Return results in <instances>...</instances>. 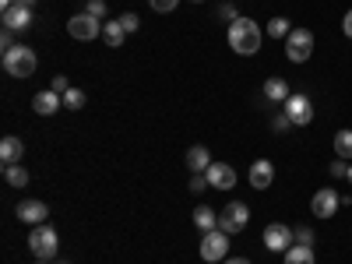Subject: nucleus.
<instances>
[{
	"label": "nucleus",
	"instance_id": "nucleus-1",
	"mask_svg": "<svg viewBox=\"0 0 352 264\" xmlns=\"http://www.w3.org/2000/svg\"><path fill=\"white\" fill-rule=\"evenodd\" d=\"M229 46L232 53H240V56H254L261 50V28L254 18H236V21H229Z\"/></svg>",
	"mask_w": 352,
	"mask_h": 264
},
{
	"label": "nucleus",
	"instance_id": "nucleus-2",
	"mask_svg": "<svg viewBox=\"0 0 352 264\" xmlns=\"http://www.w3.org/2000/svg\"><path fill=\"white\" fill-rule=\"evenodd\" d=\"M36 67H39V60H36V50H28V46H11V50H4V71L11 74V78H32L36 74Z\"/></svg>",
	"mask_w": 352,
	"mask_h": 264
},
{
	"label": "nucleus",
	"instance_id": "nucleus-3",
	"mask_svg": "<svg viewBox=\"0 0 352 264\" xmlns=\"http://www.w3.org/2000/svg\"><path fill=\"white\" fill-rule=\"evenodd\" d=\"M56 247H60V236H56L53 226H32V232H28V250L36 254V261H53L56 257Z\"/></svg>",
	"mask_w": 352,
	"mask_h": 264
},
{
	"label": "nucleus",
	"instance_id": "nucleus-4",
	"mask_svg": "<svg viewBox=\"0 0 352 264\" xmlns=\"http://www.w3.org/2000/svg\"><path fill=\"white\" fill-rule=\"evenodd\" d=\"M247 222H250V208H247L243 201H229L226 208L219 212V229H222V232H229V236L243 232V229H247Z\"/></svg>",
	"mask_w": 352,
	"mask_h": 264
},
{
	"label": "nucleus",
	"instance_id": "nucleus-5",
	"mask_svg": "<svg viewBox=\"0 0 352 264\" xmlns=\"http://www.w3.org/2000/svg\"><path fill=\"white\" fill-rule=\"evenodd\" d=\"M310 53H314V32L310 28H292L285 39V56L292 64H303V60H310Z\"/></svg>",
	"mask_w": 352,
	"mask_h": 264
},
{
	"label": "nucleus",
	"instance_id": "nucleus-6",
	"mask_svg": "<svg viewBox=\"0 0 352 264\" xmlns=\"http://www.w3.org/2000/svg\"><path fill=\"white\" fill-rule=\"evenodd\" d=\"M67 32H71V39L92 43V39H99V36H102V21H99L96 14L81 11V14H74V18L67 21Z\"/></svg>",
	"mask_w": 352,
	"mask_h": 264
},
{
	"label": "nucleus",
	"instance_id": "nucleus-7",
	"mask_svg": "<svg viewBox=\"0 0 352 264\" xmlns=\"http://www.w3.org/2000/svg\"><path fill=\"white\" fill-rule=\"evenodd\" d=\"M201 257L208 261V264L226 261L229 257V232H222V229L204 232V236H201Z\"/></svg>",
	"mask_w": 352,
	"mask_h": 264
},
{
	"label": "nucleus",
	"instance_id": "nucleus-8",
	"mask_svg": "<svg viewBox=\"0 0 352 264\" xmlns=\"http://www.w3.org/2000/svg\"><path fill=\"white\" fill-rule=\"evenodd\" d=\"M292 243H296V232H292L289 226H282V222H272L268 229H264V247H268V250H275V254H285Z\"/></svg>",
	"mask_w": 352,
	"mask_h": 264
},
{
	"label": "nucleus",
	"instance_id": "nucleus-9",
	"mask_svg": "<svg viewBox=\"0 0 352 264\" xmlns=\"http://www.w3.org/2000/svg\"><path fill=\"white\" fill-rule=\"evenodd\" d=\"M342 208V197L331 190V187H324V190H317L314 194V201H310V212L317 215V219H335V212Z\"/></svg>",
	"mask_w": 352,
	"mask_h": 264
},
{
	"label": "nucleus",
	"instance_id": "nucleus-10",
	"mask_svg": "<svg viewBox=\"0 0 352 264\" xmlns=\"http://www.w3.org/2000/svg\"><path fill=\"white\" fill-rule=\"evenodd\" d=\"M285 113H289V120L296 124V127H307L310 120H314V102L307 99V96H289L285 102Z\"/></svg>",
	"mask_w": 352,
	"mask_h": 264
},
{
	"label": "nucleus",
	"instance_id": "nucleus-11",
	"mask_svg": "<svg viewBox=\"0 0 352 264\" xmlns=\"http://www.w3.org/2000/svg\"><path fill=\"white\" fill-rule=\"evenodd\" d=\"M204 176H208V184L215 190H232V187H236V169H232L229 162H212Z\"/></svg>",
	"mask_w": 352,
	"mask_h": 264
},
{
	"label": "nucleus",
	"instance_id": "nucleus-12",
	"mask_svg": "<svg viewBox=\"0 0 352 264\" xmlns=\"http://www.w3.org/2000/svg\"><path fill=\"white\" fill-rule=\"evenodd\" d=\"M247 180H250V187H254V190H268V187L275 184V162L257 159V162L250 166V173H247Z\"/></svg>",
	"mask_w": 352,
	"mask_h": 264
},
{
	"label": "nucleus",
	"instance_id": "nucleus-13",
	"mask_svg": "<svg viewBox=\"0 0 352 264\" xmlns=\"http://www.w3.org/2000/svg\"><path fill=\"white\" fill-rule=\"evenodd\" d=\"M18 219H21L25 226H43V222L50 219V208H46V201H36V197L21 201V204H18Z\"/></svg>",
	"mask_w": 352,
	"mask_h": 264
},
{
	"label": "nucleus",
	"instance_id": "nucleus-14",
	"mask_svg": "<svg viewBox=\"0 0 352 264\" xmlns=\"http://www.w3.org/2000/svg\"><path fill=\"white\" fill-rule=\"evenodd\" d=\"M28 25H32V8L11 4V8L4 11V28H11V32H25Z\"/></svg>",
	"mask_w": 352,
	"mask_h": 264
},
{
	"label": "nucleus",
	"instance_id": "nucleus-15",
	"mask_svg": "<svg viewBox=\"0 0 352 264\" xmlns=\"http://www.w3.org/2000/svg\"><path fill=\"white\" fill-rule=\"evenodd\" d=\"M60 106H64V99L56 96L53 88H46V92H36V99H32V109H36L39 116H53Z\"/></svg>",
	"mask_w": 352,
	"mask_h": 264
},
{
	"label": "nucleus",
	"instance_id": "nucleus-16",
	"mask_svg": "<svg viewBox=\"0 0 352 264\" xmlns=\"http://www.w3.org/2000/svg\"><path fill=\"white\" fill-rule=\"evenodd\" d=\"M21 155H25V144H21V138H4V141H0V162H4V166L21 162Z\"/></svg>",
	"mask_w": 352,
	"mask_h": 264
},
{
	"label": "nucleus",
	"instance_id": "nucleus-17",
	"mask_svg": "<svg viewBox=\"0 0 352 264\" xmlns=\"http://www.w3.org/2000/svg\"><path fill=\"white\" fill-rule=\"evenodd\" d=\"M187 166H190V173H208V166H212L208 148H204V144H194V148L187 152Z\"/></svg>",
	"mask_w": 352,
	"mask_h": 264
},
{
	"label": "nucleus",
	"instance_id": "nucleus-18",
	"mask_svg": "<svg viewBox=\"0 0 352 264\" xmlns=\"http://www.w3.org/2000/svg\"><path fill=\"white\" fill-rule=\"evenodd\" d=\"M194 226L201 232H212V229H219V215L208 208V204H197V208H194Z\"/></svg>",
	"mask_w": 352,
	"mask_h": 264
},
{
	"label": "nucleus",
	"instance_id": "nucleus-19",
	"mask_svg": "<svg viewBox=\"0 0 352 264\" xmlns=\"http://www.w3.org/2000/svg\"><path fill=\"white\" fill-rule=\"evenodd\" d=\"M264 96H268L272 102H285L292 92H289V85H285V78H268L264 81Z\"/></svg>",
	"mask_w": 352,
	"mask_h": 264
},
{
	"label": "nucleus",
	"instance_id": "nucleus-20",
	"mask_svg": "<svg viewBox=\"0 0 352 264\" xmlns=\"http://www.w3.org/2000/svg\"><path fill=\"white\" fill-rule=\"evenodd\" d=\"M102 39H106L109 46H124L127 32H124V25H120V18H116V21H106V25H102Z\"/></svg>",
	"mask_w": 352,
	"mask_h": 264
},
{
	"label": "nucleus",
	"instance_id": "nucleus-21",
	"mask_svg": "<svg viewBox=\"0 0 352 264\" xmlns=\"http://www.w3.org/2000/svg\"><path fill=\"white\" fill-rule=\"evenodd\" d=\"M282 264H314V250L310 247H300V243H292L285 250V261Z\"/></svg>",
	"mask_w": 352,
	"mask_h": 264
},
{
	"label": "nucleus",
	"instance_id": "nucleus-22",
	"mask_svg": "<svg viewBox=\"0 0 352 264\" xmlns=\"http://www.w3.org/2000/svg\"><path fill=\"white\" fill-rule=\"evenodd\" d=\"M335 155L352 162V131H338L335 134Z\"/></svg>",
	"mask_w": 352,
	"mask_h": 264
},
{
	"label": "nucleus",
	"instance_id": "nucleus-23",
	"mask_svg": "<svg viewBox=\"0 0 352 264\" xmlns=\"http://www.w3.org/2000/svg\"><path fill=\"white\" fill-rule=\"evenodd\" d=\"M4 180H8L11 187H25V184H28V169L18 166V162H14V166H4Z\"/></svg>",
	"mask_w": 352,
	"mask_h": 264
},
{
	"label": "nucleus",
	"instance_id": "nucleus-24",
	"mask_svg": "<svg viewBox=\"0 0 352 264\" xmlns=\"http://www.w3.org/2000/svg\"><path fill=\"white\" fill-rule=\"evenodd\" d=\"M289 32H292L289 18H272V21H268V36H272V39H289Z\"/></svg>",
	"mask_w": 352,
	"mask_h": 264
},
{
	"label": "nucleus",
	"instance_id": "nucleus-25",
	"mask_svg": "<svg viewBox=\"0 0 352 264\" xmlns=\"http://www.w3.org/2000/svg\"><path fill=\"white\" fill-rule=\"evenodd\" d=\"M64 106L67 109H81L85 106V92H81V88H67V92H64Z\"/></svg>",
	"mask_w": 352,
	"mask_h": 264
},
{
	"label": "nucleus",
	"instance_id": "nucleus-26",
	"mask_svg": "<svg viewBox=\"0 0 352 264\" xmlns=\"http://www.w3.org/2000/svg\"><path fill=\"white\" fill-rule=\"evenodd\" d=\"M272 127H275V131L282 134V131H289V127H296V124H292V120H289V113L282 109V113H275V120H272Z\"/></svg>",
	"mask_w": 352,
	"mask_h": 264
},
{
	"label": "nucleus",
	"instance_id": "nucleus-27",
	"mask_svg": "<svg viewBox=\"0 0 352 264\" xmlns=\"http://www.w3.org/2000/svg\"><path fill=\"white\" fill-rule=\"evenodd\" d=\"M208 187H212V184H208V176H204V173H194V176H190V190H194V194L208 190Z\"/></svg>",
	"mask_w": 352,
	"mask_h": 264
},
{
	"label": "nucleus",
	"instance_id": "nucleus-28",
	"mask_svg": "<svg viewBox=\"0 0 352 264\" xmlns=\"http://www.w3.org/2000/svg\"><path fill=\"white\" fill-rule=\"evenodd\" d=\"M85 11H88V14H96V18L102 21V18H106V0H88Z\"/></svg>",
	"mask_w": 352,
	"mask_h": 264
},
{
	"label": "nucleus",
	"instance_id": "nucleus-29",
	"mask_svg": "<svg viewBox=\"0 0 352 264\" xmlns=\"http://www.w3.org/2000/svg\"><path fill=\"white\" fill-rule=\"evenodd\" d=\"M296 243H300V247H314V229L300 226V229H296Z\"/></svg>",
	"mask_w": 352,
	"mask_h": 264
},
{
	"label": "nucleus",
	"instance_id": "nucleus-30",
	"mask_svg": "<svg viewBox=\"0 0 352 264\" xmlns=\"http://www.w3.org/2000/svg\"><path fill=\"white\" fill-rule=\"evenodd\" d=\"M328 169H331V180H342V176H349V162H345V159H338V162H331Z\"/></svg>",
	"mask_w": 352,
	"mask_h": 264
},
{
	"label": "nucleus",
	"instance_id": "nucleus-31",
	"mask_svg": "<svg viewBox=\"0 0 352 264\" xmlns=\"http://www.w3.org/2000/svg\"><path fill=\"white\" fill-rule=\"evenodd\" d=\"M152 4V11H159V14H166V11H173L176 4H180V0H148Z\"/></svg>",
	"mask_w": 352,
	"mask_h": 264
},
{
	"label": "nucleus",
	"instance_id": "nucleus-32",
	"mask_svg": "<svg viewBox=\"0 0 352 264\" xmlns=\"http://www.w3.org/2000/svg\"><path fill=\"white\" fill-rule=\"evenodd\" d=\"M138 14H120V25H124V32H138Z\"/></svg>",
	"mask_w": 352,
	"mask_h": 264
},
{
	"label": "nucleus",
	"instance_id": "nucleus-33",
	"mask_svg": "<svg viewBox=\"0 0 352 264\" xmlns=\"http://www.w3.org/2000/svg\"><path fill=\"white\" fill-rule=\"evenodd\" d=\"M67 88H71V81H67L64 74H56V78H53V92H56V96H64Z\"/></svg>",
	"mask_w": 352,
	"mask_h": 264
},
{
	"label": "nucleus",
	"instance_id": "nucleus-34",
	"mask_svg": "<svg viewBox=\"0 0 352 264\" xmlns=\"http://www.w3.org/2000/svg\"><path fill=\"white\" fill-rule=\"evenodd\" d=\"M0 46H4V50L18 46V43H14V32H11V28H4V36H0Z\"/></svg>",
	"mask_w": 352,
	"mask_h": 264
},
{
	"label": "nucleus",
	"instance_id": "nucleus-35",
	"mask_svg": "<svg viewBox=\"0 0 352 264\" xmlns=\"http://www.w3.org/2000/svg\"><path fill=\"white\" fill-rule=\"evenodd\" d=\"M219 14H222V18H229V21H236V18H240L232 4H222V8H219Z\"/></svg>",
	"mask_w": 352,
	"mask_h": 264
},
{
	"label": "nucleus",
	"instance_id": "nucleus-36",
	"mask_svg": "<svg viewBox=\"0 0 352 264\" xmlns=\"http://www.w3.org/2000/svg\"><path fill=\"white\" fill-rule=\"evenodd\" d=\"M342 32L352 39V8H349V11H345V18H342Z\"/></svg>",
	"mask_w": 352,
	"mask_h": 264
},
{
	"label": "nucleus",
	"instance_id": "nucleus-37",
	"mask_svg": "<svg viewBox=\"0 0 352 264\" xmlns=\"http://www.w3.org/2000/svg\"><path fill=\"white\" fill-rule=\"evenodd\" d=\"M222 264H250V261H247V257H226Z\"/></svg>",
	"mask_w": 352,
	"mask_h": 264
},
{
	"label": "nucleus",
	"instance_id": "nucleus-38",
	"mask_svg": "<svg viewBox=\"0 0 352 264\" xmlns=\"http://www.w3.org/2000/svg\"><path fill=\"white\" fill-rule=\"evenodd\" d=\"M14 4H21V8H32V4H36V0H14Z\"/></svg>",
	"mask_w": 352,
	"mask_h": 264
},
{
	"label": "nucleus",
	"instance_id": "nucleus-39",
	"mask_svg": "<svg viewBox=\"0 0 352 264\" xmlns=\"http://www.w3.org/2000/svg\"><path fill=\"white\" fill-rule=\"evenodd\" d=\"M345 180H349V184H352V162H349V176H345Z\"/></svg>",
	"mask_w": 352,
	"mask_h": 264
},
{
	"label": "nucleus",
	"instance_id": "nucleus-40",
	"mask_svg": "<svg viewBox=\"0 0 352 264\" xmlns=\"http://www.w3.org/2000/svg\"><path fill=\"white\" fill-rule=\"evenodd\" d=\"M36 264H50V261H36Z\"/></svg>",
	"mask_w": 352,
	"mask_h": 264
},
{
	"label": "nucleus",
	"instance_id": "nucleus-41",
	"mask_svg": "<svg viewBox=\"0 0 352 264\" xmlns=\"http://www.w3.org/2000/svg\"><path fill=\"white\" fill-rule=\"evenodd\" d=\"M194 4H201V0H194Z\"/></svg>",
	"mask_w": 352,
	"mask_h": 264
}]
</instances>
